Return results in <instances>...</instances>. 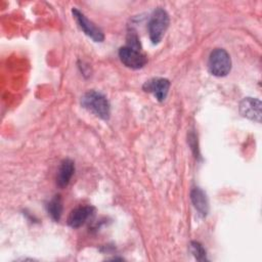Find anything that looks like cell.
Instances as JSON below:
<instances>
[{
	"mask_svg": "<svg viewBox=\"0 0 262 262\" xmlns=\"http://www.w3.org/2000/svg\"><path fill=\"white\" fill-rule=\"evenodd\" d=\"M81 103L85 108L94 113L97 117L103 120H107L110 118V103L103 94L94 90H90L83 95Z\"/></svg>",
	"mask_w": 262,
	"mask_h": 262,
	"instance_id": "6da1fadb",
	"label": "cell"
},
{
	"mask_svg": "<svg viewBox=\"0 0 262 262\" xmlns=\"http://www.w3.org/2000/svg\"><path fill=\"white\" fill-rule=\"evenodd\" d=\"M169 26V15L167 11L158 7L154 10L149 23H148V33L149 38L154 44H158L165 34L167 28Z\"/></svg>",
	"mask_w": 262,
	"mask_h": 262,
	"instance_id": "7a4b0ae2",
	"label": "cell"
},
{
	"mask_svg": "<svg viewBox=\"0 0 262 262\" xmlns=\"http://www.w3.org/2000/svg\"><path fill=\"white\" fill-rule=\"evenodd\" d=\"M208 67L212 75L216 77L226 76L231 69V59L229 54L223 48L214 49L209 56Z\"/></svg>",
	"mask_w": 262,
	"mask_h": 262,
	"instance_id": "3957f363",
	"label": "cell"
},
{
	"mask_svg": "<svg viewBox=\"0 0 262 262\" xmlns=\"http://www.w3.org/2000/svg\"><path fill=\"white\" fill-rule=\"evenodd\" d=\"M119 56L121 61L130 69H141L146 63V57L140 52V49H136L130 46H123L119 50Z\"/></svg>",
	"mask_w": 262,
	"mask_h": 262,
	"instance_id": "277c9868",
	"label": "cell"
},
{
	"mask_svg": "<svg viewBox=\"0 0 262 262\" xmlns=\"http://www.w3.org/2000/svg\"><path fill=\"white\" fill-rule=\"evenodd\" d=\"M72 13H73L77 24L81 28V30L88 37H90L95 42H102L103 41L104 35H103L102 31L99 28H97L91 20H89L84 13H82L79 9H77L75 7L72 9Z\"/></svg>",
	"mask_w": 262,
	"mask_h": 262,
	"instance_id": "5b68a950",
	"label": "cell"
},
{
	"mask_svg": "<svg viewBox=\"0 0 262 262\" xmlns=\"http://www.w3.org/2000/svg\"><path fill=\"white\" fill-rule=\"evenodd\" d=\"M239 113L243 117L260 123L261 120V101L257 98L247 97L239 103Z\"/></svg>",
	"mask_w": 262,
	"mask_h": 262,
	"instance_id": "8992f818",
	"label": "cell"
},
{
	"mask_svg": "<svg viewBox=\"0 0 262 262\" xmlns=\"http://www.w3.org/2000/svg\"><path fill=\"white\" fill-rule=\"evenodd\" d=\"M170 82L164 78H155L148 80L143 85V90L152 93L159 101H163L169 91Z\"/></svg>",
	"mask_w": 262,
	"mask_h": 262,
	"instance_id": "52a82bcc",
	"label": "cell"
},
{
	"mask_svg": "<svg viewBox=\"0 0 262 262\" xmlns=\"http://www.w3.org/2000/svg\"><path fill=\"white\" fill-rule=\"evenodd\" d=\"M93 208L91 206H80L74 209L69 217H68V224L72 228H78L82 226L86 220L92 215Z\"/></svg>",
	"mask_w": 262,
	"mask_h": 262,
	"instance_id": "ba28073f",
	"label": "cell"
},
{
	"mask_svg": "<svg viewBox=\"0 0 262 262\" xmlns=\"http://www.w3.org/2000/svg\"><path fill=\"white\" fill-rule=\"evenodd\" d=\"M75 171L74 162L70 159H66L60 163V166L56 175V184L59 187H64L69 184Z\"/></svg>",
	"mask_w": 262,
	"mask_h": 262,
	"instance_id": "9c48e42d",
	"label": "cell"
},
{
	"mask_svg": "<svg viewBox=\"0 0 262 262\" xmlns=\"http://www.w3.org/2000/svg\"><path fill=\"white\" fill-rule=\"evenodd\" d=\"M190 199L196 211L202 216H206L209 212V202L206 193L201 188L195 187L190 192Z\"/></svg>",
	"mask_w": 262,
	"mask_h": 262,
	"instance_id": "30bf717a",
	"label": "cell"
},
{
	"mask_svg": "<svg viewBox=\"0 0 262 262\" xmlns=\"http://www.w3.org/2000/svg\"><path fill=\"white\" fill-rule=\"evenodd\" d=\"M47 210L53 220L58 221L60 219L62 213V200L59 194H55L51 199V201L48 203Z\"/></svg>",
	"mask_w": 262,
	"mask_h": 262,
	"instance_id": "8fae6325",
	"label": "cell"
},
{
	"mask_svg": "<svg viewBox=\"0 0 262 262\" xmlns=\"http://www.w3.org/2000/svg\"><path fill=\"white\" fill-rule=\"evenodd\" d=\"M190 252L198 261H207L208 260L207 257H206L205 249L198 242H191L190 243Z\"/></svg>",
	"mask_w": 262,
	"mask_h": 262,
	"instance_id": "7c38bea8",
	"label": "cell"
}]
</instances>
